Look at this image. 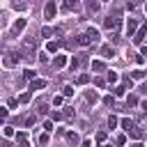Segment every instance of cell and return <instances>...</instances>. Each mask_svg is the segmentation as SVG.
I'll return each mask as SVG.
<instances>
[{
	"mask_svg": "<svg viewBox=\"0 0 147 147\" xmlns=\"http://www.w3.org/2000/svg\"><path fill=\"white\" fill-rule=\"evenodd\" d=\"M96 140H99V142H103V140H106V133H103V131H99V133H96Z\"/></svg>",
	"mask_w": 147,
	"mask_h": 147,
	"instance_id": "d6a6232c",
	"label": "cell"
},
{
	"mask_svg": "<svg viewBox=\"0 0 147 147\" xmlns=\"http://www.w3.org/2000/svg\"><path fill=\"white\" fill-rule=\"evenodd\" d=\"M55 14H57V5H55L53 0H48L46 7H44V16H46V18H53Z\"/></svg>",
	"mask_w": 147,
	"mask_h": 147,
	"instance_id": "7a4b0ae2",
	"label": "cell"
},
{
	"mask_svg": "<svg viewBox=\"0 0 147 147\" xmlns=\"http://www.w3.org/2000/svg\"><path fill=\"white\" fill-rule=\"evenodd\" d=\"M0 147H11V145H9L7 140H0Z\"/></svg>",
	"mask_w": 147,
	"mask_h": 147,
	"instance_id": "d590c367",
	"label": "cell"
},
{
	"mask_svg": "<svg viewBox=\"0 0 147 147\" xmlns=\"http://www.w3.org/2000/svg\"><path fill=\"white\" fill-rule=\"evenodd\" d=\"M101 147H110V145H101Z\"/></svg>",
	"mask_w": 147,
	"mask_h": 147,
	"instance_id": "ab89813d",
	"label": "cell"
},
{
	"mask_svg": "<svg viewBox=\"0 0 147 147\" xmlns=\"http://www.w3.org/2000/svg\"><path fill=\"white\" fill-rule=\"evenodd\" d=\"M7 115H9V113H7V108H0V122H2V119H7Z\"/></svg>",
	"mask_w": 147,
	"mask_h": 147,
	"instance_id": "f546056e",
	"label": "cell"
},
{
	"mask_svg": "<svg viewBox=\"0 0 147 147\" xmlns=\"http://www.w3.org/2000/svg\"><path fill=\"white\" fill-rule=\"evenodd\" d=\"M85 101H87V103H94V101H99V94H96V92H92V90H90V92H87V94H85Z\"/></svg>",
	"mask_w": 147,
	"mask_h": 147,
	"instance_id": "9c48e42d",
	"label": "cell"
},
{
	"mask_svg": "<svg viewBox=\"0 0 147 147\" xmlns=\"http://www.w3.org/2000/svg\"><path fill=\"white\" fill-rule=\"evenodd\" d=\"M46 51H48V53H55V51H57V44H55V41H48V44H46Z\"/></svg>",
	"mask_w": 147,
	"mask_h": 147,
	"instance_id": "d6986e66",
	"label": "cell"
},
{
	"mask_svg": "<svg viewBox=\"0 0 147 147\" xmlns=\"http://www.w3.org/2000/svg\"><path fill=\"white\" fill-rule=\"evenodd\" d=\"M44 129H46V131H53V122H51V119H48V122H44Z\"/></svg>",
	"mask_w": 147,
	"mask_h": 147,
	"instance_id": "1f68e13d",
	"label": "cell"
},
{
	"mask_svg": "<svg viewBox=\"0 0 147 147\" xmlns=\"http://www.w3.org/2000/svg\"><path fill=\"white\" fill-rule=\"evenodd\" d=\"M115 126H117V117L110 115V117H108V129H115Z\"/></svg>",
	"mask_w": 147,
	"mask_h": 147,
	"instance_id": "cb8c5ba5",
	"label": "cell"
},
{
	"mask_svg": "<svg viewBox=\"0 0 147 147\" xmlns=\"http://www.w3.org/2000/svg\"><path fill=\"white\" fill-rule=\"evenodd\" d=\"M83 147H92V145H90V140H85V142H83Z\"/></svg>",
	"mask_w": 147,
	"mask_h": 147,
	"instance_id": "f35d334b",
	"label": "cell"
},
{
	"mask_svg": "<svg viewBox=\"0 0 147 147\" xmlns=\"http://www.w3.org/2000/svg\"><path fill=\"white\" fill-rule=\"evenodd\" d=\"M2 133H5L7 138H11V136H14V129H11V126H5V131H2Z\"/></svg>",
	"mask_w": 147,
	"mask_h": 147,
	"instance_id": "4316f807",
	"label": "cell"
},
{
	"mask_svg": "<svg viewBox=\"0 0 147 147\" xmlns=\"http://www.w3.org/2000/svg\"><path fill=\"white\" fill-rule=\"evenodd\" d=\"M124 92H126V87H124V85H119V87H115V90H113V94H115V96H122Z\"/></svg>",
	"mask_w": 147,
	"mask_h": 147,
	"instance_id": "44dd1931",
	"label": "cell"
},
{
	"mask_svg": "<svg viewBox=\"0 0 147 147\" xmlns=\"http://www.w3.org/2000/svg\"><path fill=\"white\" fill-rule=\"evenodd\" d=\"M140 92H142V94H147V83H142V87H140Z\"/></svg>",
	"mask_w": 147,
	"mask_h": 147,
	"instance_id": "8d00e7d4",
	"label": "cell"
},
{
	"mask_svg": "<svg viewBox=\"0 0 147 147\" xmlns=\"http://www.w3.org/2000/svg\"><path fill=\"white\" fill-rule=\"evenodd\" d=\"M85 34H87V37H90V41H99V32H96V30H94V28H90V30H87V32H85Z\"/></svg>",
	"mask_w": 147,
	"mask_h": 147,
	"instance_id": "8fae6325",
	"label": "cell"
},
{
	"mask_svg": "<svg viewBox=\"0 0 147 147\" xmlns=\"http://www.w3.org/2000/svg\"><path fill=\"white\" fill-rule=\"evenodd\" d=\"M140 106H142V110H145V113H147V99H145V101H142V103H140Z\"/></svg>",
	"mask_w": 147,
	"mask_h": 147,
	"instance_id": "74e56055",
	"label": "cell"
},
{
	"mask_svg": "<svg viewBox=\"0 0 147 147\" xmlns=\"http://www.w3.org/2000/svg\"><path fill=\"white\" fill-rule=\"evenodd\" d=\"M145 11H147V5H145Z\"/></svg>",
	"mask_w": 147,
	"mask_h": 147,
	"instance_id": "60d3db41",
	"label": "cell"
},
{
	"mask_svg": "<svg viewBox=\"0 0 147 147\" xmlns=\"http://www.w3.org/2000/svg\"><path fill=\"white\" fill-rule=\"evenodd\" d=\"M115 142H117V145H124V142H126V138H124V136H117V140H115Z\"/></svg>",
	"mask_w": 147,
	"mask_h": 147,
	"instance_id": "e575fe53",
	"label": "cell"
},
{
	"mask_svg": "<svg viewBox=\"0 0 147 147\" xmlns=\"http://www.w3.org/2000/svg\"><path fill=\"white\" fill-rule=\"evenodd\" d=\"M62 94H64V96H71V94H74V87H71V85H64Z\"/></svg>",
	"mask_w": 147,
	"mask_h": 147,
	"instance_id": "603a6c76",
	"label": "cell"
},
{
	"mask_svg": "<svg viewBox=\"0 0 147 147\" xmlns=\"http://www.w3.org/2000/svg\"><path fill=\"white\" fill-rule=\"evenodd\" d=\"M30 87H32V90H44V87H46V80H32Z\"/></svg>",
	"mask_w": 147,
	"mask_h": 147,
	"instance_id": "5bb4252c",
	"label": "cell"
},
{
	"mask_svg": "<svg viewBox=\"0 0 147 147\" xmlns=\"http://www.w3.org/2000/svg\"><path fill=\"white\" fill-rule=\"evenodd\" d=\"M18 147H30V142H28V136H25L23 131L18 133Z\"/></svg>",
	"mask_w": 147,
	"mask_h": 147,
	"instance_id": "30bf717a",
	"label": "cell"
},
{
	"mask_svg": "<svg viewBox=\"0 0 147 147\" xmlns=\"http://www.w3.org/2000/svg\"><path fill=\"white\" fill-rule=\"evenodd\" d=\"M48 110V103L46 101H37V113H46Z\"/></svg>",
	"mask_w": 147,
	"mask_h": 147,
	"instance_id": "e0dca14e",
	"label": "cell"
},
{
	"mask_svg": "<svg viewBox=\"0 0 147 147\" xmlns=\"http://www.w3.org/2000/svg\"><path fill=\"white\" fill-rule=\"evenodd\" d=\"M39 142L46 145V142H48V133H41V136H39Z\"/></svg>",
	"mask_w": 147,
	"mask_h": 147,
	"instance_id": "f1b7e54d",
	"label": "cell"
},
{
	"mask_svg": "<svg viewBox=\"0 0 147 147\" xmlns=\"http://www.w3.org/2000/svg\"><path fill=\"white\" fill-rule=\"evenodd\" d=\"M18 60H21V55H18V53H7V55L2 57V64H5V67H16V64H18Z\"/></svg>",
	"mask_w": 147,
	"mask_h": 147,
	"instance_id": "6da1fadb",
	"label": "cell"
},
{
	"mask_svg": "<svg viewBox=\"0 0 147 147\" xmlns=\"http://www.w3.org/2000/svg\"><path fill=\"white\" fill-rule=\"evenodd\" d=\"M119 23H122V21H119V18H117V16H108V18H106V21H103V25H106V28H108V30H113V32H115V30H117V28H119Z\"/></svg>",
	"mask_w": 147,
	"mask_h": 147,
	"instance_id": "3957f363",
	"label": "cell"
},
{
	"mask_svg": "<svg viewBox=\"0 0 147 147\" xmlns=\"http://www.w3.org/2000/svg\"><path fill=\"white\" fill-rule=\"evenodd\" d=\"M32 124H34V117H32V115H30V117H25V126H32Z\"/></svg>",
	"mask_w": 147,
	"mask_h": 147,
	"instance_id": "4dcf8cb0",
	"label": "cell"
},
{
	"mask_svg": "<svg viewBox=\"0 0 147 147\" xmlns=\"http://www.w3.org/2000/svg\"><path fill=\"white\" fill-rule=\"evenodd\" d=\"M76 44H78V46H87V44H90V37H87V34H78V37H76Z\"/></svg>",
	"mask_w": 147,
	"mask_h": 147,
	"instance_id": "ba28073f",
	"label": "cell"
},
{
	"mask_svg": "<svg viewBox=\"0 0 147 147\" xmlns=\"http://www.w3.org/2000/svg\"><path fill=\"white\" fill-rule=\"evenodd\" d=\"M136 103H138V96L129 94V96H126V106H136Z\"/></svg>",
	"mask_w": 147,
	"mask_h": 147,
	"instance_id": "7402d4cb",
	"label": "cell"
},
{
	"mask_svg": "<svg viewBox=\"0 0 147 147\" xmlns=\"http://www.w3.org/2000/svg\"><path fill=\"white\" fill-rule=\"evenodd\" d=\"M41 34H44V37H51V34H53V28H41Z\"/></svg>",
	"mask_w": 147,
	"mask_h": 147,
	"instance_id": "484cf974",
	"label": "cell"
},
{
	"mask_svg": "<svg viewBox=\"0 0 147 147\" xmlns=\"http://www.w3.org/2000/svg\"><path fill=\"white\" fill-rule=\"evenodd\" d=\"M106 74H108V76H106V83H115V80H117V74H115V71H106Z\"/></svg>",
	"mask_w": 147,
	"mask_h": 147,
	"instance_id": "ac0fdd59",
	"label": "cell"
},
{
	"mask_svg": "<svg viewBox=\"0 0 147 147\" xmlns=\"http://www.w3.org/2000/svg\"><path fill=\"white\" fill-rule=\"evenodd\" d=\"M87 7H90V9H92V11H96V9H99V2H90V5H87Z\"/></svg>",
	"mask_w": 147,
	"mask_h": 147,
	"instance_id": "836d02e7",
	"label": "cell"
},
{
	"mask_svg": "<svg viewBox=\"0 0 147 147\" xmlns=\"http://www.w3.org/2000/svg\"><path fill=\"white\" fill-rule=\"evenodd\" d=\"M142 78H145V71L142 69H133L131 71V80H142Z\"/></svg>",
	"mask_w": 147,
	"mask_h": 147,
	"instance_id": "52a82bcc",
	"label": "cell"
},
{
	"mask_svg": "<svg viewBox=\"0 0 147 147\" xmlns=\"http://www.w3.org/2000/svg\"><path fill=\"white\" fill-rule=\"evenodd\" d=\"M23 76H25V78H34V71H32V69H25Z\"/></svg>",
	"mask_w": 147,
	"mask_h": 147,
	"instance_id": "83f0119b",
	"label": "cell"
},
{
	"mask_svg": "<svg viewBox=\"0 0 147 147\" xmlns=\"http://www.w3.org/2000/svg\"><path fill=\"white\" fill-rule=\"evenodd\" d=\"M76 83H78V85H87V83H90V76H85V74H83V76H78V80H76Z\"/></svg>",
	"mask_w": 147,
	"mask_h": 147,
	"instance_id": "ffe728a7",
	"label": "cell"
},
{
	"mask_svg": "<svg viewBox=\"0 0 147 147\" xmlns=\"http://www.w3.org/2000/svg\"><path fill=\"white\" fill-rule=\"evenodd\" d=\"M136 32H138V21H136V18H129V21H126V34L133 37Z\"/></svg>",
	"mask_w": 147,
	"mask_h": 147,
	"instance_id": "277c9868",
	"label": "cell"
},
{
	"mask_svg": "<svg viewBox=\"0 0 147 147\" xmlns=\"http://www.w3.org/2000/svg\"><path fill=\"white\" fill-rule=\"evenodd\" d=\"M145 34H147V23H145V25H140V28H138V32H136V34H133V44H140V41H142V37H145Z\"/></svg>",
	"mask_w": 147,
	"mask_h": 147,
	"instance_id": "5b68a950",
	"label": "cell"
},
{
	"mask_svg": "<svg viewBox=\"0 0 147 147\" xmlns=\"http://www.w3.org/2000/svg\"><path fill=\"white\" fill-rule=\"evenodd\" d=\"M23 28H25V18H18V21L14 23V32H21Z\"/></svg>",
	"mask_w": 147,
	"mask_h": 147,
	"instance_id": "2e32d148",
	"label": "cell"
},
{
	"mask_svg": "<svg viewBox=\"0 0 147 147\" xmlns=\"http://www.w3.org/2000/svg\"><path fill=\"white\" fill-rule=\"evenodd\" d=\"M122 129H124V131H126V133H131V129H133V122H131V119H126V117H124V119H122Z\"/></svg>",
	"mask_w": 147,
	"mask_h": 147,
	"instance_id": "9a60e30c",
	"label": "cell"
},
{
	"mask_svg": "<svg viewBox=\"0 0 147 147\" xmlns=\"http://www.w3.org/2000/svg\"><path fill=\"white\" fill-rule=\"evenodd\" d=\"M64 64H67V55H57V57H55V67H57V69H62Z\"/></svg>",
	"mask_w": 147,
	"mask_h": 147,
	"instance_id": "7c38bea8",
	"label": "cell"
},
{
	"mask_svg": "<svg viewBox=\"0 0 147 147\" xmlns=\"http://www.w3.org/2000/svg\"><path fill=\"white\" fill-rule=\"evenodd\" d=\"M103 69H106V64H103L101 60H94V62H92V71H103Z\"/></svg>",
	"mask_w": 147,
	"mask_h": 147,
	"instance_id": "4fadbf2b",
	"label": "cell"
},
{
	"mask_svg": "<svg viewBox=\"0 0 147 147\" xmlns=\"http://www.w3.org/2000/svg\"><path fill=\"white\" fill-rule=\"evenodd\" d=\"M101 55H103V57H115V48H113V46H103V48H101Z\"/></svg>",
	"mask_w": 147,
	"mask_h": 147,
	"instance_id": "8992f818",
	"label": "cell"
},
{
	"mask_svg": "<svg viewBox=\"0 0 147 147\" xmlns=\"http://www.w3.org/2000/svg\"><path fill=\"white\" fill-rule=\"evenodd\" d=\"M28 101H30V94H28V92H25V94H21V96H18V103H28Z\"/></svg>",
	"mask_w": 147,
	"mask_h": 147,
	"instance_id": "d4e9b609",
	"label": "cell"
}]
</instances>
